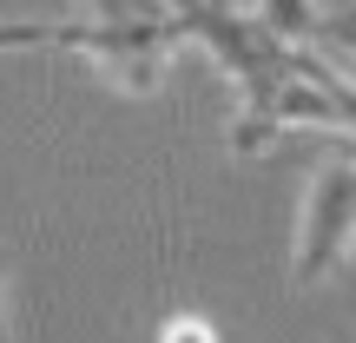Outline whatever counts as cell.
<instances>
[{
  "instance_id": "6da1fadb",
  "label": "cell",
  "mask_w": 356,
  "mask_h": 343,
  "mask_svg": "<svg viewBox=\"0 0 356 343\" xmlns=\"http://www.w3.org/2000/svg\"><path fill=\"white\" fill-rule=\"evenodd\" d=\"M53 47L86 60L119 93H159L172 53L185 47V20L178 0H79L53 20Z\"/></svg>"
},
{
  "instance_id": "7a4b0ae2",
  "label": "cell",
  "mask_w": 356,
  "mask_h": 343,
  "mask_svg": "<svg viewBox=\"0 0 356 343\" xmlns=\"http://www.w3.org/2000/svg\"><path fill=\"white\" fill-rule=\"evenodd\" d=\"M350 251H356V145L330 152L304 185V212H297V238H291V284L297 291L330 284Z\"/></svg>"
},
{
  "instance_id": "3957f363",
  "label": "cell",
  "mask_w": 356,
  "mask_h": 343,
  "mask_svg": "<svg viewBox=\"0 0 356 343\" xmlns=\"http://www.w3.org/2000/svg\"><path fill=\"white\" fill-rule=\"evenodd\" d=\"M257 20H264L284 47H310V40H317V0H257Z\"/></svg>"
},
{
  "instance_id": "277c9868",
  "label": "cell",
  "mask_w": 356,
  "mask_h": 343,
  "mask_svg": "<svg viewBox=\"0 0 356 343\" xmlns=\"http://www.w3.org/2000/svg\"><path fill=\"white\" fill-rule=\"evenodd\" d=\"M317 40L356 60V0H330V7H317Z\"/></svg>"
},
{
  "instance_id": "5b68a950",
  "label": "cell",
  "mask_w": 356,
  "mask_h": 343,
  "mask_svg": "<svg viewBox=\"0 0 356 343\" xmlns=\"http://www.w3.org/2000/svg\"><path fill=\"white\" fill-rule=\"evenodd\" d=\"M26 47H53V20H0V53H26Z\"/></svg>"
},
{
  "instance_id": "8992f818",
  "label": "cell",
  "mask_w": 356,
  "mask_h": 343,
  "mask_svg": "<svg viewBox=\"0 0 356 343\" xmlns=\"http://www.w3.org/2000/svg\"><path fill=\"white\" fill-rule=\"evenodd\" d=\"M159 343H218V330H211L204 317H191V310H178V317H165Z\"/></svg>"
},
{
  "instance_id": "52a82bcc",
  "label": "cell",
  "mask_w": 356,
  "mask_h": 343,
  "mask_svg": "<svg viewBox=\"0 0 356 343\" xmlns=\"http://www.w3.org/2000/svg\"><path fill=\"white\" fill-rule=\"evenodd\" d=\"M0 343H13V324H7V257H0Z\"/></svg>"
}]
</instances>
